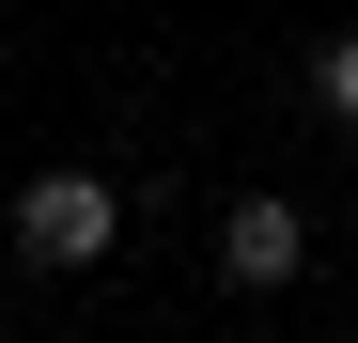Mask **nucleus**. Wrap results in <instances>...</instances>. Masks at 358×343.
Here are the masks:
<instances>
[{
	"instance_id": "1",
	"label": "nucleus",
	"mask_w": 358,
	"mask_h": 343,
	"mask_svg": "<svg viewBox=\"0 0 358 343\" xmlns=\"http://www.w3.org/2000/svg\"><path fill=\"white\" fill-rule=\"evenodd\" d=\"M109 234H125V188H109V172H31L16 188V265H109Z\"/></svg>"
},
{
	"instance_id": "3",
	"label": "nucleus",
	"mask_w": 358,
	"mask_h": 343,
	"mask_svg": "<svg viewBox=\"0 0 358 343\" xmlns=\"http://www.w3.org/2000/svg\"><path fill=\"white\" fill-rule=\"evenodd\" d=\"M312 109H327V125H358V31H343L327 63H312Z\"/></svg>"
},
{
	"instance_id": "2",
	"label": "nucleus",
	"mask_w": 358,
	"mask_h": 343,
	"mask_svg": "<svg viewBox=\"0 0 358 343\" xmlns=\"http://www.w3.org/2000/svg\"><path fill=\"white\" fill-rule=\"evenodd\" d=\"M296 265H312V218L265 203V188H234V203H218V281H234V297H280Z\"/></svg>"
}]
</instances>
